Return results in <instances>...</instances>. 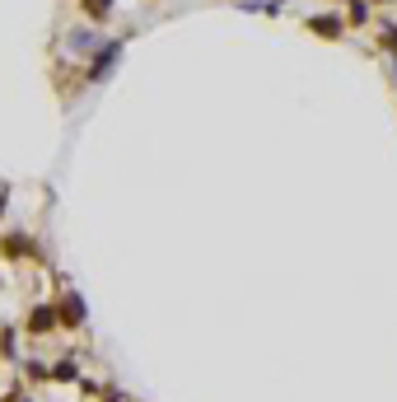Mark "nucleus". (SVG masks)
<instances>
[{"label":"nucleus","instance_id":"f257e3e1","mask_svg":"<svg viewBox=\"0 0 397 402\" xmlns=\"http://www.w3.org/2000/svg\"><path fill=\"white\" fill-rule=\"evenodd\" d=\"M66 47H70L66 57H93V52L103 47V38L93 29H75V33H66Z\"/></svg>","mask_w":397,"mask_h":402},{"label":"nucleus","instance_id":"f03ea898","mask_svg":"<svg viewBox=\"0 0 397 402\" xmlns=\"http://www.w3.org/2000/svg\"><path fill=\"white\" fill-rule=\"evenodd\" d=\"M117 57H122V43H103L93 52V61H89V80H103L107 70L117 66Z\"/></svg>","mask_w":397,"mask_h":402},{"label":"nucleus","instance_id":"7ed1b4c3","mask_svg":"<svg viewBox=\"0 0 397 402\" xmlns=\"http://www.w3.org/2000/svg\"><path fill=\"white\" fill-rule=\"evenodd\" d=\"M308 29H313V33H318V38H341V29H346V24H341V19H332V15H327V19H308Z\"/></svg>","mask_w":397,"mask_h":402},{"label":"nucleus","instance_id":"20e7f679","mask_svg":"<svg viewBox=\"0 0 397 402\" xmlns=\"http://www.w3.org/2000/svg\"><path fill=\"white\" fill-rule=\"evenodd\" d=\"M107 10H112V0H84V19H107Z\"/></svg>","mask_w":397,"mask_h":402},{"label":"nucleus","instance_id":"39448f33","mask_svg":"<svg viewBox=\"0 0 397 402\" xmlns=\"http://www.w3.org/2000/svg\"><path fill=\"white\" fill-rule=\"evenodd\" d=\"M346 19H351V24H365L369 19V0H351V5H346Z\"/></svg>","mask_w":397,"mask_h":402},{"label":"nucleus","instance_id":"423d86ee","mask_svg":"<svg viewBox=\"0 0 397 402\" xmlns=\"http://www.w3.org/2000/svg\"><path fill=\"white\" fill-rule=\"evenodd\" d=\"M52 327V309H33V332H47Z\"/></svg>","mask_w":397,"mask_h":402},{"label":"nucleus","instance_id":"0eeeda50","mask_svg":"<svg viewBox=\"0 0 397 402\" xmlns=\"http://www.w3.org/2000/svg\"><path fill=\"white\" fill-rule=\"evenodd\" d=\"M61 318H66V323H80V318H84V313H80V299H70V304H61Z\"/></svg>","mask_w":397,"mask_h":402},{"label":"nucleus","instance_id":"6e6552de","mask_svg":"<svg viewBox=\"0 0 397 402\" xmlns=\"http://www.w3.org/2000/svg\"><path fill=\"white\" fill-rule=\"evenodd\" d=\"M383 43H388V47L397 52V24H383Z\"/></svg>","mask_w":397,"mask_h":402}]
</instances>
